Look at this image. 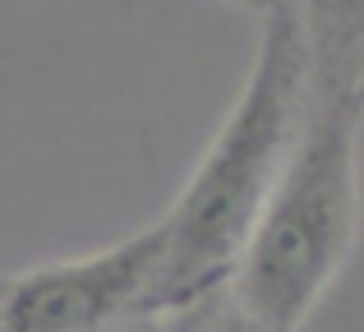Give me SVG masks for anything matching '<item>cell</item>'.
Instances as JSON below:
<instances>
[{"label":"cell","instance_id":"5b68a950","mask_svg":"<svg viewBox=\"0 0 364 332\" xmlns=\"http://www.w3.org/2000/svg\"><path fill=\"white\" fill-rule=\"evenodd\" d=\"M194 332H267V328L258 323V318H249L231 296H217V300H208V305L198 309Z\"/></svg>","mask_w":364,"mask_h":332},{"label":"cell","instance_id":"8992f818","mask_svg":"<svg viewBox=\"0 0 364 332\" xmlns=\"http://www.w3.org/2000/svg\"><path fill=\"white\" fill-rule=\"evenodd\" d=\"M194 318L198 309H189V314H157V318H134L129 328L120 332H194Z\"/></svg>","mask_w":364,"mask_h":332},{"label":"cell","instance_id":"6da1fadb","mask_svg":"<svg viewBox=\"0 0 364 332\" xmlns=\"http://www.w3.org/2000/svg\"><path fill=\"white\" fill-rule=\"evenodd\" d=\"M309 107V46L295 5L263 18L249 79L208 153L161 213L166 250L148 296V318L189 314L226 296L240 250L286 171Z\"/></svg>","mask_w":364,"mask_h":332},{"label":"cell","instance_id":"7a4b0ae2","mask_svg":"<svg viewBox=\"0 0 364 332\" xmlns=\"http://www.w3.org/2000/svg\"><path fill=\"white\" fill-rule=\"evenodd\" d=\"M364 107L309 83L300 134L249 231L226 296L267 332H300L360 235Z\"/></svg>","mask_w":364,"mask_h":332},{"label":"cell","instance_id":"3957f363","mask_svg":"<svg viewBox=\"0 0 364 332\" xmlns=\"http://www.w3.org/2000/svg\"><path fill=\"white\" fill-rule=\"evenodd\" d=\"M161 250L157 217L107 250L0 277V332H120L148 318Z\"/></svg>","mask_w":364,"mask_h":332},{"label":"cell","instance_id":"277c9868","mask_svg":"<svg viewBox=\"0 0 364 332\" xmlns=\"http://www.w3.org/2000/svg\"><path fill=\"white\" fill-rule=\"evenodd\" d=\"M295 14H300L304 46H309V83L360 102L364 0H295Z\"/></svg>","mask_w":364,"mask_h":332},{"label":"cell","instance_id":"52a82bcc","mask_svg":"<svg viewBox=\"0 0 364 332\" xmlns=\"http://www.w3.org/2000/svg\"><path fill=\"white\" fill-rule=\"evenodd\" d=\"M235 5H245V9H254L258 18H267L272 9H282V5H295V0H235Z\"/></svg>","mask_w":364,"mask_h":332},{"label":"cell","instance_id":"ba28073f","mask_svg":"<svg viewBox=\"0 0 364 332\" xmlns=\"http://www.w3.org/2000/svg\"><path fill=\"white\" fill-rule=\"evenodd\" d=\"M360 102H364V65H360Z\"/></svg>","mask_w":364,"mask_h":332}]
</instances>
